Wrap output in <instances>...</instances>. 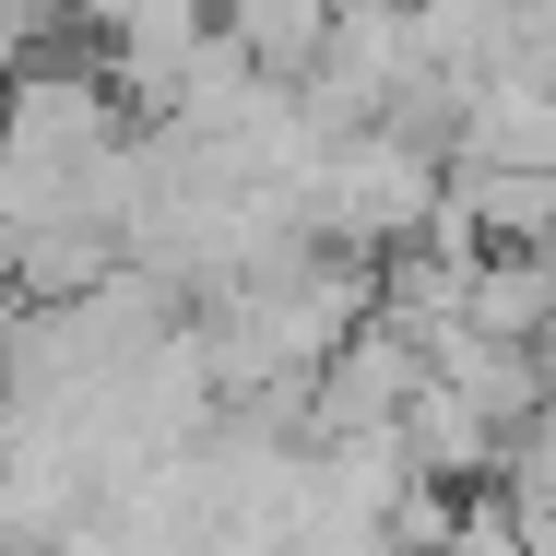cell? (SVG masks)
<instances>
[{
  "label": "cell",
  "instance_id": "cell-3",
  "mask_svg": "<svg viewBox=\"0 0 556 556\" xmlns=\"http://www.w3.org/2000/svg\"><path fill=\"white\" fill-rule=\"evenodd\" d=\"M225 24H237V48L273 84H308L332 60V36H343V0H225Z\"/></svg>",
  "mask_w": 556,
  "mask_h": 556
},
{
  "label": "cell",
  "instance_id": "cell-1",
  "mask_svg": "<svg viewBox=\"0 0 556 556\" xmlns=\"http://www.w3.org/2000/svg\"><path fill=\"white\" fill-rule=\"evenodd\" d=\"M450 202V142L439 130H415V118H355L332 130V154H320V178H308V237H332V249H403V237H427Z\"/></svg>",
  "mask_w": 556,
  "mask_h": 556
},
{
  "label": "cell",
  "instance_id": "cell-2",
  "mask_svg": "<svg viewBox=\"0 0 556 556\" xmlns=\"http://www.w3.org/2000/svg\"><path fill=\"white\" fill-rule=\"evenodd\" d=\"M403 439H415V473H427V485H497V473H509V415H497L485 391H462L450 367L415 391Z\"/></svg>",
  "mask_w": 556,
  "mask_h": 556
}]
</instances>
